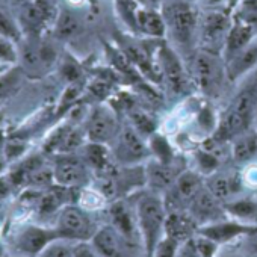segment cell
<instances>
[{
    "label": "cell",
    "instance_id": "obj_1",
    "mask_svg": "<svg viewBox=\"0 0 257 257\" xmlns=\"http://www.w3.org/2000/svg\"><path fill=\"white\" fill-rule=\"evenodd\" d=\"M135 212L146 255L152 257L158 243L165 237V219L168 213L165 201L156 194L141 195L135 203Z\"/></svg>",
    "mask_w": 257,
    "mask_h": 257
},
{
    "label": "cell",
    "instance_id": "obj_2",
    "mask_svg": "<svg viewBox=\"0 0 257 257\" xmlns=\"http://www.w3.org/2000/svg\"><path fill=\"white\" fill-rule=\"evenodd\" d=\"M189 77L206 95H216L225 76V62L221 55L198 50L189 59Z\"/></svg>",
    "mask_w": 257,
    "mask_h": 257
},
{
    "label": "cell",
    "instance_id": "obj_3",
    "mask_svg": "<svg viewBox=\"0 0 257 257\" xmlns=\"http://www.w3.org/2000/svg\"><path fill=\"white\" fill-rule=\"evenodd\" d=\"M55 230L62 239L73 242H89L98 227L94 224L86 209L76 204H67L58 213Z\"/></svg>",
    "mask_w": 257,
    "mask_h": 257
},
{
    "label": "cell",
    "instance_id": "obj_4",
    "mask_svg": "<svg viewBox=\"0 0 257 257\" xmlns=\"http://www.w3.org/2000/svg\"><path fill=\"white\" fill-rule=\"evenodd\" d=\"M112 158L115 164L122 167H137L152 156L149 143L132 125L121 127L112 143Z\"/></svg>",
    "mask_w": 257,
    "mask_h": 257
},
{
    "label": "cell",
    "instance_id": "obj_5",
    "mask_svg": "<svg viewBox=\"0 0 257 257\" xmlns=\"http://www.w3.org/2000/svg\"><path fill=\"white\" fill-rule=\"evenodd\" d=\"M162 16L167 23V34H170L177 44L185 47L191 46L198 28L197 11L189 4L176 2L165 7Z\"/></svg>",
    "mask_w": 257,
    "mask_h": 257
},
{
    "label": "cell",
    "instance_id": "obj_6",
    "mask_svg": "<svg viewBox=\"0 0 257 257\" xmlns=\"http://www.w3.org/2000/svg\"><path fill=\"white\" fill-rule=\"evenodd\" d=\"M121 127L115 110L107 104H97L89 112L85 122V134L88 143L95 144H112Z\"/></svg>",
    "mask_w": 257,
    "mask_h": 257
},
{
    "label": "cell",
    "instance_id": "obj_7",
    "mask_svg": "<svg viewBox=\"0 0 257 257\" xmlns=\"http://www.w3.org/2000/svg\"><path fill=\"white\" fill-rule=\"evenodd\" d=\"M58 14V4H53L50 0H31L22 5L19 23L23 34L38 37L44 29L55 25Z\"/></svg>",
    "mask_w": 257,
    "mask_h": 257
},
{
    "label": "cell",
    "instance_id": "obj_8",
    "mask_svg": "<svg viewBox=\"0 0 257 257\" xmlns=\"http://www.w3.org/2000/svg\"><path fill=\"white\" fill-rule=\"evenodd\" d=\"M156 64L162 80L167 82L168 88L174 94H185L188 91L191 77L188 76L185 65L179 55L167 44H161L156 50Z\"/></svg>",
    "mask_w": 257,
    "mask_h": 257
},
{
    "label": "cell",
    "instance_id": "obj_9",
    "mask_svg": "<svg viewBox=\"0 0 257 257\" xmlns=\"http://www.w3.org/2000/svg\"><path fill=\"white\" fill-rule=\"evenodd\" d=\"M53 177L55 185L77 189L88 183L89 180V167L83 161V158L70 155H59L53 164Z\"/></svg>",
    "mask_w": 257,
    "mask_h": 257
},
{
    "label": "cell",
    "instance_id": "obj_10",
    "mask_svg": "<svg viewBox=\"0 0 257 257\" xmlns=\"http://www.w3.org/2000/svg\"><path fill=\"white\" fill-rule=\"evenodd\" d=\"M231 20L227 14L219 11H212L206 14L200 25L203 50L212 53H222L227 35L231 29Z\"/></svg>",
    "mask_w": 257,
    "mask_h": 257
},
{
    "label": "cell",
    "instance_id": "obj_11",
    "mask_svg": "<svg viewBox=\"0 0 257 257\" xmlns=\"http://www.w3.org/2000/svg\"><path fill=\"white\" fill-rule=\"evenodd\" d=\"M58 237L55 227L46 228L40 225H25L14 236V251L19 255L38 257L40 252Z\"/></svg>",
    "mask_w": 257,
    "mask_h": 257
},
{
    "label": "cell",
    "instance_id": "obj_12",
    "mask_svg": "<svg viewBox=\"0 0 257 257\" xmlns=\"http://www.w3.org/2000/svg\"><path fill=\"white\" fill-rule=\"evenodd\" d=\"M204 188V182L201 176L195 171H183L174 185L167 191L168 198L164 200L165 206H170L167 210H174V209H188L189 203L192 198Z\"/></svg>",
    "mask_w": 257,
    "mask_h": 257
},
{
    "label": "cell",
    "instance_id": "obj_13",
    "mask_svg": "<svg viewBox=\"0 0 257 257\" xmlns=\"http://www.w3.org/2000/svg\"><path fill=\"white\" fill-rule=\"evenodd\" d=\"M188 210L191 216L198 224V228L212 222H218L221 219L228 218L224 203H221L204 185V188L192 198V201L188 206Z\"/></svg>",
    "mask_w": 257,
    "mask_h": 257
},
{
    "label": "cell",
    "instance_id": "obj_14",
    "mask_svg": "<svg viewBox=\"0 0 257 257\" xmlns=\"http://www.w3.org/2000/svg\"><path fill=\"white\" fill-rule=\"evenodd\" d=\"M58 59L56 49L47 41H29L20 52V61H23L26 70L38 74L53 67Z\"/></svg>",
    "mask_w": 257,
    "mask_h": 257
},
{
    "label": "cell",
    "instance_id": "obj_15",
    "mask_svg": "<svg viewBox=\"0 0 257 257\" xmlns=\"http://www.w3.org/2000/svg\"><path fill=\"white\" fill-rule=\"evenodd\" d=\"M200 234L212 239L215 243L221 245V243H227L239 236H245V234H255L257 233V227L255 225H249V224H243L240 221L236 219H221L218 222H212L207 225H203L198 228Z\"/></svg>",
    "mask_w": 257,
    "mask_h": 257
},
{
    "label": "cell",
    "instance_id": "obj_16",
    "mask_svg": "<svg viewBox=\"0 0 257 257\" xmlns=\"http://www.w3.org/2000/svg\"><path fill=\"white\" fill-rule=\"evenodd\" d=\"M198 231V224L191 216L188 209L168 210L165 219V236L176 240L177 243H185L191 240Z\"/></svg>",
    "mask_w": 257,
    "mask_h": 257
},
{
    "label": "cell",
    "instance_id": "obj_17",
    "mask_svg": "<svg viewBox=\"0 0 257 257\" xmlns=\"http://www.w3.org/2000/svg\"><path fill=\"white\" fill-rule=\"evenodd\" d=\"M100 257H128L127 255V242L113 225L98 227L94 237L89 240Z\"/></svg>",
    "mask_w": 257,
    "mask_h": 257
},
{
    "label": "cell",
    "instance_id": "obj_18",
    "mask_svg": "<svg viewBox=\"0 0 257 257\" xmlns=\"http://www.w3.org/2000/svg\"><path fill=\"white\" fill-rule=\"evenodd\" d=\"M146 183L156 192H167L177 177L183 173L176 162H161V161H150L146 165Z\"/></svg>",
    "mask_w": 257,
    "mask_h": 257
},
{
    "label": "cell",
    "instance_id": "obj_19",
    "mask_svg": "<svg viewBox=\"0 0 257 257\" xmlns=\"http://www.w3.org/2000/svg\"><path fill=\"white\" fill-rule=\"evenodd\" d=\"M109 216H110V225H113L116 231L127 242H134L135 237L141 239V233L137 221V212L131 210V207L124 201L112 203V206L109 207Z\"/></svg>",
    "mask_w": 257,
    "mask_h": 257
},
{
    "label": "cell",
    "instance_id": "obj_20",
    "mask_svg": "<svg viewBox=\"0 0 257 257\" xmlns=\"http://www.w3.org/2000/svg\"><path fill=\"white\" fill-rule=\"evenodd\" d=\"M204 185L224 204L227 201H230L231 197L234 194H237L245 186L243 180H242V174H239V173L227 174V173H218V171L210 174L206 179Z\"/></svg>",
    "mask_w": 257,
    "mask_h": 257
},
{
    "label": "cell",
    "instance_id": "obj_21",
    "mask_svg": "<svg viewBox=\"0 0 257 257\" xmlns=\"http://www.w3.org/2000/svg\"><path fill=\"white\" fill-rule=\"evenodd\" d=\"M225 62V76L230 82H236L246 76L257 67V43H251L248 47L228 58Z\"/></svg>",
    "mask_w": 257,
    "mask_h": 257
},
{
    "label": "cell",
    "instance_id": "obj_22",
    "mask_svg": "<svg viewBox=\"0 0 257 257\" xmlns=\"http://www.w3.org/2000/svg\"><path fill=\"white\" fill-rule=\"evenodd\" d=\"M255 35V31L242 20H234L231 25V29L227 35L224 49H222V59L227 61L228 58L234 56L245 47H248L252 43V38Z\"/></svg>",
    "mask_w": 257,
    "mask_h": 257
},
{
    "label": "cell",
    "instance_id": "obj_23",
    "mask_svg": "<svg viewBox=\"0 0 257 257\" xmlns=\"http://www.w3.org/2000/svg\"><path fill=\"white\" fill-rule=\"evenodd\" d=\"M137 31L149 38H164L167 35V23L162 13L140 7L137 11Z\"/></svg>",
    "mask_w": 257,
    "mask_h": 257
},
{
    "label": "cell",
    "instance_id": "obj_24",
    "mask_svg": "<svg viewBox=\"0 0 257 257\" xmlns=\"http://www.w3.org/2000/svg\"><path fill=\"white\" fill-rule=\"evenodd\" d=\"M83 161L91 170L100 174L110 173L115 164L112 158V152L107 149V146L95 144V143H86L83 146Z\"/></svg>",
    "mask_w": 257,
    "mask_h": 257
},
{
    "label": "cell",
    "instance_id": "obj_25",
    "mask_svg": "<svg viewBox=\"0 0 257 257\" xmlns=\"http://www.w3.org/2000/svg\"><path fill=\"white\" fill-rule=\"evenodd\" d=\"M257 156V131L243 132L231 141V158L236 164H248Z\"/></svg>",
    "mask_w": 257,
    "mask_h": 257
},
{
    "label": "cell",
    "instance_id": "obj_26",
    "mask_svg": "<svg viewBox=\"0 0 257 257\" xmlns=\"http://www.w3.org/2000/svg\"><path fill=\"white\" fill-rule=\"evenodd\" d=\"M227 215L243 224H257V197L255 198H239L224 204Z\"/></svg>",
    "mask_w": 257,
    "mask_h": 257
},
{
    "label": "cell",
    "instance_id": "obj_27",
    "mask_svg": "<svg viewBox=\"0 0 257 257\" xmlns=\"http://www.w3.org/2000/svg\"><path fill=\"white\" fill-rule=\"evenodd\" d=\"M53 29H55L56 38L70 40L82 31V22L74 13L64 10V11H59L58 19L53 25Z\"/></svg>",
    "mask_w": 257,
    "mask_h": 257
},
{
    "label": "cell",
    "instance_id": "obj_28",
    "mask_svg": "<svg viewBox=\"0 0 257 257\" xmlns=\"http://www.w3.org/2000/svg\"><path fill=\"white\" fill-rule=\"evenodd\" d=\"M125 113L128 116V121H131V125L135 128V131L141 137H144L146 140H149L152 135H155L156 121L153 119V116L150 113H147L146 110L138 109L135 106H132Z\"/></svg>",
    "mask_w": 257,
    "mask_h": 257
},
{
    "label": "cell",
    "instance_id": "obj_29",
    "mask_svg": "<svg viewBox=\"0 0 257 257\" xmlns=\"http://www.w3.org/2000/svg\"><path fill=\"white\" fill-rule=\"evenodd\" d=\"M147 143H149L150 152L156 158V161H161V162H173L174 161L173 147L164 135L155 134L147 140Z\"/></svg>",
    "mask_w": 257,
    "mask_h": 257
},
{
    "label": "cell",
    "instance_id": "obj_30",
    "mask_svg": "<svg viewBox=\"0 0 257 257\" xmlns=\"http://www.w3.org/2000/svg\"><path fill=\"white\" fill-rule=\"evenodd\" d=\"M19 62H20L19 43L5 35H0V64L14 67Z\"/></svg>",
    "mask_w": 257,
    "mask_h": 257
},
{
    "label": "cell",
    "instance_id": "obj_31",
    "mask_svg": "<svg viewBox=\"0 0 257 257\" xmlns=\"http://www.w3.org/2000/svg\"><path fill=\"white\" fill-rule=\"evenodd\" d=\"M0 35H5L17 43L23 40V31L20 23L0 7Z\"/></svg>",
    "mask_w": 257,
    "mask_h": 257
},
{
    "label": "cell",
    "instance_id": "obj_32",
    "mask_svg": "<svg viewBox=\"0 0 257 257\" xmlns=\"http://www.w3.org/2000/svg\"><path fill=\"white\" fill-rule=\"evenodd\" d=\"M74 245L73 240L58 237L53 242H50L38 257H73Z\"/></svg>",
    "mask_w": 257,
    "mask_h": 257
},
{
    "label": "cell",
    "instance_id": "obj_33",
    "mask_svg": "<svg viewBox=\"0 0 257 257\" xmlns=\"http://www.w3.org/2000/svg\"><path fill=\"white\" fill-rule=\"evenodd\" d=\"M20 83V71L10 70L8 73L0 76V100L10 97Z\"/></svg>",
    "mask_w": 257,
    "mask_h": 257
},
{
    "label": "cell",
    "instance_id": "obj_34",
    "mask_svg": "<svg viewBox=\"0 0 257 257\" xmlns=\"http://www.w3.org/2000/svg\"><path fill=\"white\" fill-rule=\"evenodd\" d=\"M197 161H198V167L203 173H206L207 176L213 174L219 165L218 158L210 152V150H203L197 153Z\"/></svg>",
    "mask_w": 257,
    "mask_h": 257
},
{
    "label": "cell",
    "instance_id": "obj_35",
    "mask_svg": "<svg viewBox=\"0 0 257 257\" xmlns=\"http://www.w3.org/2000/svg\"><path fill=\"white\" fill-rule=\"evenodd\" d=\"M179 248H180V243H177L176 240H173V239L165 236L158 243V246L155 248L152 257H177Z\"/></svg>",
    "mask_w": 257,
    "mask_h": 257
},
{
    "label": "cell",
    "instance_id": "obj_36",
    "mask_svg": "<svg viewBox=\"0 0 257 257\" xmlns=\"http://www.w3.org/2000/svg\"><path fill=\"white\" fill-rule=\"evenodd\" d=\"M192 240H194V245H195V248H197V251L200 252L201 257H213V254L216 252L218 243H215L212 239L197 233L192 237Z\"/></svg>",
    "mask_w": 257,
    "mask_h": 257
},
{
    "label": "cell",
    "instance_id": "obj_37",
    "mask_svg": "<svg viewBox=\"0 0 257 257\" xmlns=\"http://www.w3.org/2000/svg\"><path fill=\"white\" fill-rule=\"evenodd\" d=\"M73 257H100L91 242H76Z\"/></svg>",
    "mask_w": 257,
    "mask_h": 257
},
{
    "label": "cell",
    "instance_id": "obj_38",
    "mask_svg": "<svg viewBox=\"0 0 257 257\" xmlns=\"http://www.w3.org/2000/svg\"><path fill=\"white\" fill-rule=\"evenodd\" d=\"M242 180L245 186L257 189V165H248L242 171Z\"/></svg>",
    "mask_w": 257,
    "mask_h": 257
},
{
    "label": "cell",
    "instance_id": "obj_39",
    "mask_svg": "<svg viewBox=\"0 0 257 257\" xmlns=\"http://www.w3.org/2000/svg\"><path fill=\"white\" fill-rule=\"evenodd\" d=\"M13 188H14V183H13L10 174L8 176H0V200L7 198Z\"/></svg>",
    "mask_w": 257,
    "mask_h": 257
},
{
    "label": "cell",
    "instance_id": "obj_40",
    "mask_svg": "<svg viewBox=\"0 0 257 257\" xmlns=\"http://www.w3.org/2000/svg\"><path fill=\"white\" fill-rule=\"evenodd\" d=\"M180 257H201L200 252L197 251L195 245H194V240H188L183 243V248H182V255Z\"/></svg>",
    "mask_w": 257,
    "mask_h": 257
},
{
    "label": "cell",
    "instance_id": "obj_41",
    "mask_svg": "<svg viewBox=\"0 0 257 257\" xmlns=\"http://www.w3.org/2000/svg\"><path fill=\"white\" fill-rule=\"evenodd\" d=\"M135 2L140 7L149 8V10H159V7L162 5V0H135Z\"/></svg>",
    "mask_w": 257,
    "mask_h": 257
},
{
    "label": "cell",
    "instance_id": "obj_42",
    "mask_svg": "<svg viewBox=\"0 0 257 257\" xmlns=\"http://www.w3.org/2000/svg\"><path fill=\"white\" fill-rule=\"evenodd\" d=\"M5 164H7V156H5V152H4V150H0V171L4 170Z\"/></svg>",
    "mask_w": 257,
    "mask_h": 257
},
{
    "label": "cell",
    "instance_id": "obj_43",
    "mask_svg": "<svg viewBox=\"0 0 257 257\" xmlns=\"http://www.w3.org/2000/svg\"><path fill=\"white\" fill-rule=\"evenodd\" d=\"M13 2L22 7V5H25V4H28V2H31V0H13Z\"/></svg>",
    "mask_w": 257,
    "mask_h": 257
},
{
    "label": "cell",
    "instance_id": "obj_44",
    "mask_svg": "<svg viewBox=\"0 0 257 257\" xmlns=\"http://www.w3.org/2000/svg\"><path fill=\"white\" fill-rule=\"evenodd\" d=\"M240 0H228V5L230 7H236V4H239Z\"/></svg>",
    "mask_w": 257,
    "mask_h": 257
},
{
    "label": "cell",
    "instance_id": "obj_45",
    "mask_svg": "<svg viewBox=\"0 0 257 257\" xmlns=\"http://www.w3.org/2000/svg\"><path fill=\"white\" fill-rule=\"evenodd\" d=\"M0 257H5V255H4V249H2V246H0Z\"/></svg>",
    "mask_w": 257,
    "mask_h": 257
},
{
    "label": "cell",
    "instance_id": "obj_46",
    "mask_svg": "<svg viewBox=\"0 0 257 257\" xmlns=\"http://www.w3.org/2000/svg\"><path fill=\"white\" fill-rule=\"evenodd\" d=\"M5 257H25V255H19V254H16V255H5Z\"/></svg>",
    "mask_w": 257,
    "mask_h": 257
},
{
    "label": "cell",
    "instance_id": "obj_47",
    "mask_svg": "<svg viewBox=\"0 0 257 257\" xmlns=\"http://www.w3.org/2000/svg\"><path fill=\"white\" fill-rule=\"evenodd\" d=\"M50 2H53V4H58V0H50Z\"/></svg>",
    "mask_w": 257,
    "mask_h": 257
},
{
    "label": "cell",
    "instance_id": "obj_48",
    "mask_svg": "<svg viewBox=\"0 0 257 257\" xmlns=\"http://www.w3.org/2000/svg\"><path fill=\"white\" fill-rule=\"evenodd\" d=\"M255 119H257V107H255Z\"/></svg>",
    "mask_w": 257,
    "mask_h": 257
},
{
    "label": "cell",
    "instance_id": "obj_49",
    "mask_svg": "<svg viewBox=\"0 0 257 257\" xmlns=\"http://www.w3.org/2000/svg\"><path fill=\"white\" fill-rule=\"evenodd\" d=\"M255 197H257V189H255Z\"/></svg>",
    "mask_w": 257,
    "mask_h": 257
}]
</instances>
